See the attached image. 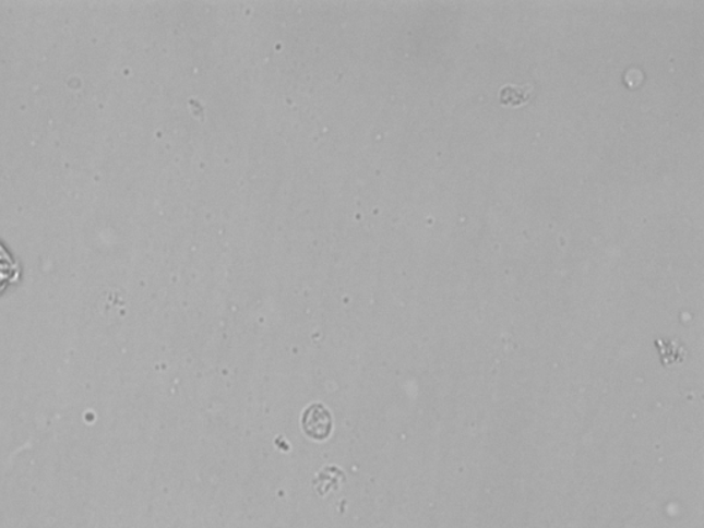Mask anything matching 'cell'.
<instances>
[{
  "instance_id": "obj_1",
  "label": "cell",
  "mask_w": 704,
  "mask_h": 528,
  "mask_svg": "<svg viewBox=\"0 0 704 528\" xmlns=\"http://www.w3.org/2000/svg\"><path fill=\"white\" fill-rule=\"evenodd\" d=\"M305 434L314 441H325L330 437L333 427L331 411L324 405L314 404L305 410L301 417Z\"/></svg>"
},
{
  "instance_id": "obj_3",
  "label": "cell",
  "mask_w": 704,
  "mask_h": 528,
  "mask_svg": "<svg viewBox=\"0 0 704 528\" xmlns=\"http://www.w3.org/2000/svg\"><path fill=\"white\" fill-rule=\"evenodd\" d=\"M19 266L9 255L8 251L0 245V292L8 287L9 284L19 278Z\"/></svg>"
},
{
  "instance_id": "obj_2",
  "label": "cell",
  "mask_w": 704,
  "mask_h": 528,
  "mask_svg": "<svg viewBox=\"0 0 704 528\" xmlns=\"http://www.w3.org/2000/svg\"><path fill=\"white\" fill-rule=\"evenodd\" d=\"M533 94V87L528 86H513V84H508L501 88L499 98L502 105L505 107L517 108L522 105L530 101Z\"/></svg>"
}]
</instances>
